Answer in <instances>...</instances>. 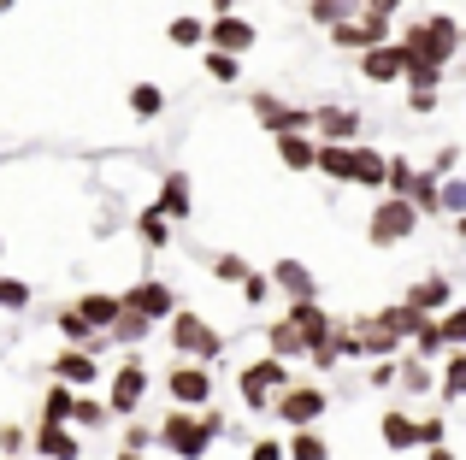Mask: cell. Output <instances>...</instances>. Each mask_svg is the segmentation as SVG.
I'll list each match as a JSON object with an SVG mask.
<instances>
[{"label":"cell","mask_w":466,"mask_h":460,"mask_svg":"<svg viewBox=\"0 0 466 460\" xmlns=\"http://www.w3.org/2000/svg\"><path fill=\"white\" fill-rule=\"evenodd\" d=\"M154 443H159L166 455H177V460H201L218 437L201 425V407H171V414L154 425Z\"/></svg>","instance_id":"3"},{"label":"cell","mask_w":466,"mask_h":460,"mask_svg":"<svg viewBox=\"0 0 466 460\" xmlns=\"http://www.w3.org/2000/svg\"><path fill=\"white\" fill-rule=\"evenodd\" d=\"M242 301H248V307H266V301H272V277H266V272H254V265H248V277H242Z\"/></svg>","instance_id":"47"},{"label":"cell","mask_w":466,"mask_h":460,"mask_svg":"<svg viewBox=\"0 0 466 460\" xmlns=\"http://www.w3.org/2000/svg\"><path fill=\"white\" fill-rule=\"evenodd\" d=\"M201 30H207V18H189V12H177V18L166 24V42L183 47V54H195V47H201Z\"/></svg>","instance_id":"37"},{"label":"cell","mask_w":466,"mask_h":460,"mask_svg":"<svg viewBox=\"0 0 466 460\" xmlns=\"http://www.w3.org/2000/svg\"><path fill=\"white\" fill-rule=\"evenodd\" d=\"M325 407H330L325 384H296V378H289L284 390L272 395V407H266V414H278V425L296 431V425H325Z\"/></svg>","instance_id":"5"},{"label":"cell","mask_w":466,"mask_h":460,"mask_svg":"<svg viewBox=\"0 0 466 460\" xmlns=\"http://www.w3.org/2000/svg\"><path fill=\"white\" fill-rule=\"evenodd\" d=\"M437 6H455V0H437Z\"/></svg>","instance_id":"59"},{"label":"cell","mask_w":466,"mask_h":460,"mask_svg":"<svg viewBox=\"0 0 466 460\" xmlns=\"http://www.w3.org/2000/svg\"><path fill=\"white\" fill-rule=\"evenodd\" d=\"M12 6H18V0H0V12H12Z\"/></svg>","instance_id":"58"},{"label":"cell","mask_w":466,"mask_h":460,"mask_svg":"<svg viewBox=\"0 0 466 460\" xmlns=\"http://www.w3.org/2000/svg\"><path fill=\"white\" fill-rule=\"evenodd\" d=\"M201 460H207V455H201Z\"/></svg>","instance_id":"62"},{"label":"cell","mask_w":466,"mask_h":460,"mask_svg":"<svg viewBox=\"0 0 466 460\" xmlns=\"http://www.w3.org/2000/svg\"><path fill=\"white\" fill-rule=\"evenodd\" d=\"M354 6H360V0H308V24H319V30H330V24H342Z\"/></svg>","instance_id":"43"},{"label":"cell","mask_w":466,"mask_h":460,"mask_svg":"<svg viewBox=\"0 0 466 460\" xmlns=\"http://www.w3.org/2000/svg\"><path fill=\"white\" fill-rule=\"evenodd\" d=\"M213 277H218V284H230V289H237L242 277H248V260H242V254H213Z\"/></svg>","instance_id":"46"},{"label":"cell","mask_w":466,"mask_h":460,"mask_svg":"<svg viewBox=\"0 0 466 460\" xmlns=\"http://www.w3.org/2000/svg\"><path fill=\"white\" fill-rule=\"evenodd\" d=\"M313 172H325L330 184H349V142H319L313 148Z\"/></svg>","instance_id":"29"},{"label":"cell","mask_w":466,"mask_h":460,"mask_svg":"<svg viewBox=\"0 0 466 460\" xmlns=\"http://www.w3.org/2000/svg\"><path fill=\"white\" fill-rule=\"evenodd\" d=\"M0 260H6V242H0Z\"/></svg>","instance_id":"60"},{"label":"cell","mask_w":466,"mask_h":460,"mask_svg":"<svg viewBox=\"0 0 466 460\" xmlns=\"http://www.w3.org/2000/svg\"><path fill=\"white\" fill-rule=\"evenodd\" d=\"M154 207L166 213L171 225H189V219H195V189H189V172H183V165H171V172L159 177V195H154Z\"/></svg>","instance_id":"16"},{"label":"cell","mask_w":466,"mask_h":460,"mask_svg":"<svg viewBox=\"0 0 466 460\" xmlns=\"http://www.w3.org/2000/svg\"><path fill=\"white\" fill-rule=\"evenodd\" d=\"M248 460H284V437H254Z\"/></svg>","instance_id":"52"},{"label":"cell","mask_w":466,"mask_h":460,"mask_svg":"<svg viewBox=\"0 0 466 460\" xmlns=\"http://www.w3.org/2000/svg\"><path fill=\"white\" fill-rule=\"evenodd\" d=\"M396 42L408 47V54L437 59V65H455V54H461L466 30H461V18H455L449 6H437V12H425L420 24H401V30H396Z\"/></svg>","instance_id":"1"},{"label":"cell","mask_w":466,"mask_h":460,"mask_svg":"<svg viewBox=\"0 0 466 460\" xmlns=\"http://www.w3.org/2000/svg\"><path fill=\"white\" fill-rule=\"evenodd\" d=\"M396 384L408 395H425L431 390V360H420V355H396Z\"/></svg>","instance_id":"34"},{"label":"cell","mask_w":466,"mask_h":460,"mask_svg":"<svg viewBox=\"0 0 466 460\" xmlns=\"http://www.w3.org/2000/svg\"><path fill=\"white\" fill-rule=\"evenodd\" d=\"M266 355H278V360H301V355H308V343H301V331H296V325L284 319V313H278V319L266 325Z\"/></svg>","instance_id":"27"},{"label":"cell","mask_w":466,"mask_h":460,"mask_svg":"<svg viewBox=\"0 0 466 460\" xmlns=\"http://www.w3.org/2000/svg\"><path fill=\"white\" fill-rule=\"evenodd\" d=\"M242 6V0H213V12H237Z\"/></svg>","instance_id":"56"},{"label":"cell","mask_w":466,"mask_h":460,"mask_svg":"<svg viewBox=\"0 0 466 460\" xmlns=\"http://www.w3.org/2000/svg\"><path fill=\"white\" fill-rule=\"evenodd\" d=\"M413 437H420V449H431V443H443V437H449V419H443V414L413 419Z\"/></svg>","instance_id":"48"},{"label":"cell","mask_w":466,"mask_h":460,"mask_svg":"<svg viewBox=\"0 0 466 460\" xmlns=\"http://www.w3.org/2000/svg\"><path fill=\"white\" fill-rule=\"evenodd\" d=\"M330 47H342V54H360V47H378V42H390L396 35V18H372V12H360L354 6L342 24H330Z\"/></svg>","instance_id":"9"},{"label":"cell","mask_w":466,"mask_h":460,"mask_svg":"<svg viewBox=\"0 0 466 460\" xmlns=\"http://www.w3.org/2000/svg\"><path fill=\"white\" fill-rule=\"evenodd\" d=\"M248 113H254V125H260L266 136H284V130H313V113H308V106L284 101V95H272V89H254L248 95Z\"/></svg>","instance_id":"8"},{"label":"cell","mask_w":466,"mask_h":460,"mask_svg":"<svg viewBox=\"0 0 466 460\" xmlns=\"http://www.w3.org/2000/svg\"><path fill=\"white\" fill-rule=\"evenodd\" d=\"M401 348H413L420 360H437V355H443V336H437V319H431V313H425V319L408 331V343H401Z\"/></svg>","instance_id":"38"},{"label":"cell","mask_w":466,"mask_h":460,"mask_svg":"<svg viewBox=\"0 0 466 460\" xmlns=\"http://www.w3.org/2000/svg\"><path fill=\"white\" fill-rule=\"evenodd\" d=\"M6 460H24V455H6Z\"/></svg>","instance_id":"61"},{"label":"cell","mask_w":466,"mask_h":460,"mask_svg":"<svg viewBox=\"0 0 466 460\" xmlns=\"http://www.w3.org/2000/svg\"><path fill=\"white\" fill-rule=\"evenodd\" d=\"M0 455H30V431L24 425H0Z\"/></svg>","instance_id":"49"},{"label":"cell","mask_w":466,"mask_h":460,"mask_svg":"<svg viewBox=\"0 0 466 460\" xmlns=\"http://www.w3.org/2000/svg\"><path fill=\"white\" fill-rule=\"evenodd\" d=\"M401 301H408L413 313H443L449 301H455V277L431 272V277H420V284H413V289H408V295H401Z\"/></svg>","instance_id":"20"},{"label":"cell","mask_w":466,"mask_h":460,"mask_svg":"<svg viewBox=\"0 0 466 460\" xmlns=\"http://www.w3.org/2000/svg\"><path fill=\"white\" fill-rule=\"evenodd\" d=\"M166 331H171V348H177L183 360H201V366H213V360H225V331L218 325H207L195 307H171V319H166Z\"/></svg>","instance_id":"2"},{"label":"cell","mask_w":466,"mask_h":460,"mask_svg":"<svg viewBox=\"0 0 466 460\" xmlns=\"http://www.w3.org/2000/svg\"><path fill=\"white\" fill-rule=\"evenodd\" d=\"M137 242H142V248H171V219H166V213H159V207H142L137 213Z\"/></svg>","instance_id":"32"},{"label":"cell","mask_w":466,"mask_h":460,"mask_svg":"<svg viewBox=\"0 0 466 460\" xmlns=\"http://www.w3.org/2000/svg\"><path fill=\"white\" fill-rule=\"evenodd\" d=\"M425 460H461L455 449H443V443H431V449H425Z\"/></svg>","instance_id":"55"},{"label":"cell","mask_w":466,"mask_h":460,"mask_svg":"<svg viewBox=\"0 0 466 460\" xmlns=\"http://www.w3.org/2000/svg\"><path fill=\"white\" fill-rule=\"evenodd\" d=\"M35 301V289L24 277H0V313H24Z\"/></svg>","instance_id":"45"},{"label":"cell","mask_w":466,"mask_h":460,"mask_svg":"<svg viewBox=\"0 0 466 460\" xmlns=\"http://www.w3.org/2000/svg\"><path fill=\"white\" fill-rule=\"evenodd\" d=\"M30 455H42V460H83V431L77 425H66V419H35V431H30Z\"/></svg>","instance_id":"13"},{"label":"cell","mask_w":466,"mask_h":460,"mask_svg":"<svg viewBox=\"0 0 466 460\" xmlns=\"http://www.w3.org/2000/svg\"><path fill=\"white\" fill-rule=\"evenodd\" d=\"M408 113L413 118H431L437 113V89H408Z\"/></svg>","instance_id":"51"},{"label":"cell","mask_w":466,"mask_h":460,"mask_svg":"<svg viewBox=\"0 0 466 460\" xmlns=\"http://www.w3.org/2000/svg\"><path fill=\"white\" fill-rule=\"evenodd\" d=\"M378 437H384V449H396V455L420 449V437H413V414H408V407H384V419H378Z\"/></svg>","instance_id":"24"},{"label":"cell","mask_w":466,"mask_h":460,"mask_svg":"<svg viewBox=\"0 0 466 460\" xmlns=\"http://www.w3.org/2000/svg\"><path fill=\"white\" fill-rule=\"evenodd\" d=\"M47 378L71 384V390H95V384H101V360H95V348L66 343V348L54 355V366H47Z\"/></svg>","instance_id":"15"},{"label":"cell","mask_w":466,"mask_h":460,"mask_svg":"<svg viewBox=\"0 0 466 460\" xmlns=\"http://www.w3.org/2000/svg\"><path fill=\"white\" fill-rule=\"evenodd\" d=\"M408 201H413V213H420V219H437V177L425 172H413V184H408Z\"/></svg>","instance_id":"39"},{"label":"cell","mask_w":466,"mask_h":460,"mask_svg":"<svg viewBox=\"0 0 466 460\" xmlns=\"http://www.w3.org/2000/svg\"><path fill=\"white\" fill-rule=\"evenodd\" d=\"M360 77L366 83H401V42L390 35V42H378V47H360Z\"/></svg>","instance_id":"18"},{"label":"cell","mask_w":466,"mask_h":460,"mask_svg":"<svg viewBox=\"0 0 466 460\" xmlns=\"http://www.w3.org/2000/svg\"><path fill=\"white\" fill-rule=\"evenodd\" d=\"M118 301H125V307H137L142 319L166 325V319H171V307H177V289H171L166 277H137L130 289H118Z\"/></svg>","instance_id":"12"},{"label":"cell","mask_w":466,"mask_h":460,"mask_svg":"<svg viewBox=\"0 0 466 460\" xmlns=\"http://www.w3.org/2000/svg\"><path fill=\"white\" fill-rule=\"evenodd\" d=\"M278 142V165L284 172H313V130H284V136H272Z\"/></svg>","instance_id":"22"},{"label":"cell","mask_w":466,"mask_h":460,"mask_svg":"<svg viewBox=\"0 0 466 460\" xmlns=\"http://www.w3.org/2000/svg\"><path fill=\"white\" fill-rule=\"evenodd\" d=\"M284 384H289V360H278V355H260V360H248V366L237 372V395H242L248 414H266Z\"/></svg>","instance_id":"6"},{"label":"cell","mask_w":466,"mask_h":460,"mask_svg":"<svg viewBox=\"0 0 466 460\" xmlns=\"http://www.w3.org/2000/svg\"><path fill=\"white\" fill-rule=\"evenodd\" d=\"M125 106H130V118H142V125H148V118L166 113V89H159V83H130Z\"/></svg>","instance_id":"30"},{"label":"cell","mask_w":466,"mask_h":460,"mask_svg":"<svg viewBox=\"0 0 466 460\" xmlns=\"http://www.w3.org/2000/svg\"><path fill=\"white\" fill-rule=\"evenodd\" d=\"M201 54V71L213 83H237L242 77V54H225V47H195Z\"/></svg>","instance_id":"33"},{"label":"cell","mask_w":466,"mask_h":460,"mask_svg":"<svg viewBox=\"0 0 466 460\" xmlns=\"http://www.w3.org/2000/svg\"><path fill=\"white\" fill-rule=\"evenodd\" d=\"M443 378H437V395H443V402H461L466 395V348H443Z\"/></svg>","instance_id":"28"},{"label":"cell","mask_w":466,"mask_h":460,"mask_svg":"<svg viewBox=\"0 0 466 460\" xmlns=\"http://www.w3.org/2000/svg\"><path fill=\"white\" fill-rule=\"evenodd\" d=\"M71 307H77V313H83V319H89V325H95V331H101V336H106V325H113V319H118V307H125V301H118V295H113V289H83V295H77V301H71Z\"/></svg>","instance_id":"23"},{"label":"cell","mask_w":466,"mask_h":460,"mask_svg":"<svg viewBox=\"0 0 466 460\" xmlns=\"http://www.w3.org/2000/svg\"><path fill=\"white\" fill-rule=\"evenodd\" d=\"M118 449H154V431H148V425H130V431H125V443H118Z\"/></svg>","instance_id":"54"},{"label":"cell","mask_w":466,"mask_h":460,"mask_svg":"<svg viewBox=\"0 0 466 460\" xmlns=\"http://www.w3.org/2000/svg\"><path fill=\"white\" fill-rule=\"evenodd\" d=\"M308 113H313V136L319 142H360L366 136V118L354 113V106H342V101L308 106Z\"/></svg>","instance_id":"14"},{"label":"cell","mask_w":466,"mask_h":460,"mask_svg":"<svg viewBox=\"0 0 466 460\" xmlns=\"http://www.w3.org/2000/svg\"><path fill=\"white\" fill-rule=\"evenodd\" d=\"M284 460H330L325 431H319V425H296V431L284 437Z\"/></svg>","instance_id":"26"},{"label":"cell","mask_w":466,"mask_h":460,"mask_svg":"<svg viewBox=\"0 0 466 460\" xmlns=\"http://www.w3.org/2000/svg\"><path fill=\"white\" fill-rule=\"evenodd\" d=\"M437 319V336H443V348H466V307H455L449 301L443 313H431Z\"/></svg>","instance_id":"41"},{"label":"cell","mask_w":466,"mask_h":460,"mask_svg":"<svg viewBox=\"0 0 466 460\" xmlns=\"http://www.w3.org/2000/svg\"><path fill=\"white\" fill-rule=\"evenodd\" d=\"M455 213H466V184L449 172V177H437V219H455Z\"/></svg>","instance_id":"42"},{"label":"cell","mask_w":466,"mask_h":460,"mask_svg":"<svg viewBox=\"0 0 466 460\" xmlns=\"http://www.w3.org/2000/svg\"><path fill=\"white\" fill-rule=\"evenodd\" d=\"M148 366H142V355H125L113 366V378H106V414H118V419H137V407L148 402Z\"/></svg>","instance_id":"7"},{"label":"cell","mask_w":466,"mask_h":460,"mask_svg":"<svg viewBox=\"0 0 466 460\" xmlns=\"http://www.w3.org/2000/svg\"><path fill=\"white\" fill-rule=\"evenodd\" d=\"M113 460H142V449H118V455H113Z\"/></svg>","instance_id":"57"},{"label":"cell","mask_w":466,"mask_h":460,"mask_svg":"<svg viewBox=\"0 0 466 460\" xmlns=\"http://www.w3.org/2000/svg\"><path fill=\"white\" fill-rule=\"evenodd\" d=\"M443 77H449V65H437V59L401 47V83H408V89H443Z\"/></svg>","instance_id":"25"},{"label":"cell","mask_w":466,"mask_h":460,"mask_svg":"<svg viewBox=\"0 0 466 460\" xmlns=\"http://www.w3.org/2000/svg\"><path fill=\"white\" fill-rule=\"evenodd\" d=\"M354 325V348H360V360H384V355H401V336L390 331V325H378L372 313H360Z\"/></svg>","instance_id":"17"},{"label":"cell","mask_w":466,"mask_h":460,"mask_svg":"<svg viewBox=\"0 0 466 460\" xmlns=\"http://www.w3.org/2000/svg\"><path fill=\"white\" fill-rule=\"evenodd\" d=\"M71 395H77V390H71V384L47 378V390H42V419H54V425H59V419L71 414Z\"/></svg>","instance_id":"44"},{"label":"cell","mask_w":466,"mask_h":460,"mask_svg":"<svg viewBox=\"0 0 466 460\" xmlns=\"http://www.w3.org/2000/svg\"><path fill=\"white\" fill-rule=\"evenodd\" d=\"M413 172H420V165H413L408 154H384V195H408Z\"/></svg>","instance_id":"40"},{"label":"cell","mask_w":466,"mask_h":460,"mask_svg":"<svg viewBox=\"0 0 466 460\" xmlns=\"http://www.w3.org/2000/svg\"><path fill=\"white\" fill-rule=\"evenodd\" d=\"M349 184L354 189H384V154L366 148V142H349Z\"/></svg>","instance_id":"21"},{"label":"cell","mask_w":466,"mask_h":460,"mask_svg":"<svg viewBox=\"0 0 466 460\" xmlns=\"http://www.w3.org/2000/svg\"><path fill=\"white\" fill-rule=\"evenodd\" d=\"M254 42H260V24H248L242 12H213L201 30V47H225V54H254Z\"/></svg>","instance_id":"11"},{"label":"cell","mask_w":466,"mask_h":460,"mask_svg":"<svg viewBox=\"0 0 466 460\" xmlns=\"http://www.w3.org/2000/svg\"><path fill=\"white\" fill-rule=\"evenodd\" d=\"M272 289L278 295H289V301H301V295H319V277H313V265L308 260H272Z\"/></svg>","instance_id":"19"},{"label":"cell","mask_w":466,"mask_h":460,"mask_svg":"<svg viewBox=\"0 0 466 460\" xmlns=\"http://www.w3.org/2000/svg\"><path fill=\"white\" fill-rule=\"evenodd\" d=\"M54 331L66 336V343H77V348H95V343H101V331H95V325L83 319L77 307H59V313H54Z\"/></svg>","instance_id":"31"},{"label":"cell","mask_w":466,"mask_h":460,"mask_svg":"<svg viewBox=\"0 0 466 460\" xmlns=\"http://www.w3.org/2000/svg\"><path fill=\"white\" fill-rule=\"evenodd\" d=\"M106 419H113V414H106V402H89V390H77V395H71L66 425H77V431H101Z\"/></svg>","instance_id":"35"},{"label":"cell","mask_w":466,"mask_h":460,"mask_svg":"<svg viewBox=\"0 0 466 460\" xmlns=\"http://www.w3.org/2000/svg\"><path fill=\"white\" fill-rule=\"evenodd\" d=\"M166 395H171V407H201V402H213V366L177 355L166 366Z\"/></svg>","instance_id":"10"},{"label":"cell","mask_w":466,"mask_h":460,"mask_svg":"<svg viewBox=\"0 0 466 460\" xmlns=\"http://www.w3.org/2000/svg\"><path fill=\"white\" fill-rule=\"evenodd\" d=\"M413 230H420V213H413L408 195H378L372 201V219H366V242L372 248H401Z\"/></svg>","instance_id":"4"},{"label":"cell","mask_w":466,"mask_h":460,"mask_svg":"<svg viewBox=\"0 0 466 460\" xmlns=\"http://www.w3.org/2000/svg\"><path fill=\"white\" fill-rule=\"evenodd\" d=\"M455 165H461V148H455V142H443V148L431 154V165H425V172H431V177H449Z\"/></svg>","instance_id":"50"},{"label":"cell","mask_w":466,"mask_h":460,"mask_svg":"<svg viewBox=\"0 0 466 460\" xmlns=\"http://www.w3.org/2000/svg\"><path fill=\"white\" fill-rule=\"evenodd\" d=\"M401 6H408V0H360V12H372V18H396Z\"/></svg>","instance_id":"53"},{"label":"cell","mask_w":466,"mask_h":460,"mask_svg":"<svg viewBox=\"0 0 466 460\" xmlns=\"http://www.w3.org/2000/svg\"><path fill=\"white\" fill-rule=\"evenodd\" d=\"M148 331H154V319H142L137 307H118V319L106 325V336H113V343H130V348H137Z\"/></svg>","instance_id":"36"}]
</instances>
